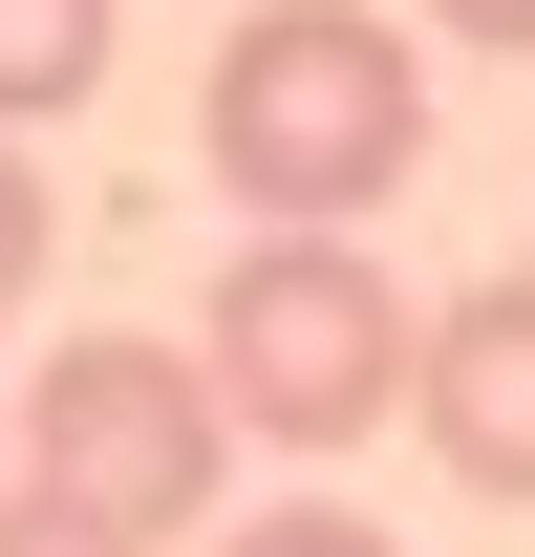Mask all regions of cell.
Here are the masks:
<instances>
[{
    "label": "cell",
    "instance_id": "277c9868",
    "mask_svg": "<svg viewBox=\"0 0 535 557\" xmlns=\"http://www.w3.org/2000/svg\"><path fill=\"white\" fill-rule=\"evenodd\" d=\"M407 429H428L493 515H535V278H450V300L407 322Z\"/></svg>",
    "mask_w": 535,
    "mask_h": 557
},
{
    "label": "cell",
    "instance_id": "ba28073f",
    "mask_svg": "<svg viewBox=\"0 0 535 557\" xmlns=\"http://www.w3.org/2000/svg\"><path fill=\"white\" fill-rule=\"evenodd\" d=\"M0 557H129V536H86L65 493H22V472H0Z\"/></svg>",
    "mask_w": 535,
    "mask_h": 557
},
{
    "label": "cell",
    "instance_id": "52a82bcc",
    "mask_svg": "<svg viewBox=\"0 0 535 557\" xmlns=\"http://www.w3.org/2000/svg\"><path fill=\"white\" fill-rule=\"evenodd\" d=\"M43 236H65V214H43V150L0 129V300H43Z\"/></svg>",
    "mask_w": 535,
    "mask_h": 557
},
{
    "label": "cell",
    "instance_id": "7a4b0ae2",
    "mask_svg": "<svg viewBox=\"0 0 535 557\" xmlns=\"http://www.w3.org/2000/svg\"><path fill=\"white\" fill-rule=\"evenodd\" d=\"M214 408L258 429V450H364L407 408V300L364 236H236L214 258Z\"/></svg>",
    "mask_w": 535,
    "mask_h": 557
},
{
    "label": "cell",
    "instance_id": "8992f818",
    "mask_svg": "<svg viewBox=\"0 0 535 557\" xmlns=\"http://www.w3.org/2000/svg\"><path fill=\"white\" fill-rule=\"evenodd\" d=\"M214 557H407V536H386V515H343V493H258Z\"/></svg>",
    "mask_w": 535,
    "mask_h": 557
},
{
    "label": "cell",
    "instance_id": "3957f363",
    "mask_svg": "<svg viewBox=\"0 0 535 557\" xmlns=\"http://www.w3.org/2000/svg\"><path fill=\"white\" fill-rule=\"evenodd\" d=\"M214 450H236V408H214V364L194 344H43V386L0 408V472L22 493H65L86 536H214Z\"/></svg>",
    "mask_w": 535,
    "mask_h": 557
},
{
    "label": "cell",
    "instance_id": "5b68a950",
    "mask_svg": "<svg viewBox=\"0 0 535 557\" xmlns=\"http://www.w3.org/2000/svg\"><path fill=\"white\" fill-rule=\"evenodd\" d=\"M108 22L129 0H0V129H65L86 86H108Z\"/></svg>",
    "mask_w": 535,
    "mask_h": 557
},
{
    "label": "cell",
    "instance_id": "6da1fadb",
    "mask_svg": "<svg viewBox=\"0 0 535 557\" xmlns=\"http://www.w3.org/2000/svg\"><path fill=\"white\" fill-rule=\"evenodd\" d=\"M194 150L258 236H364V214L428 172V44L386 0H258L194 86Z\"/></svg>",
    "mask_w": 535,
    "mask_h": 557
},
{
    "label": "cell",
    "instance_id": "9c48e42d",
    "mask_svg": "<svg viewBox=\"0 0 535 557\" xmlns=\"http://www.w3.org/2000/svg\"><path fill=\"white\" fill-rule=\"evenodd\" d=\"M428 22H450V44H514V65H535V0H428Z\"/></svg>",
    "mask_w": 535,
    "mask_h": 557
}]
</instances>
